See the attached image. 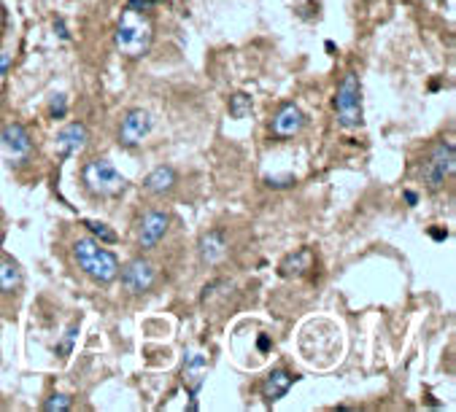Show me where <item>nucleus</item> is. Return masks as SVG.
Here are the masks:
<instances>
[{"label": "nucleus", "instance_id": "obj_28", "mask_svg": "<svg viewBox=\"0 0 456 412\" xmlns=\"http://www.w3.org/2000/svg\"><path fill=\"white\" fill-rule=\"evenodd\" d=\"M268 348H270V339L262 337V339H259V351H268Z\"/></svg>", "mask_w": 456, "mask_h": 412}, {"label": "nucleus", "instance_id": "obj_24", "mask_svg": "<svg viewBox=\"0 0 456 412\" xmlns=\"http://www.w3.org/2000/svg\"><path fill=\"white\" fill-rule=\"evenodd\" d=\"M9 65H11V54H0V73H6Z\"/></svg>", "mask_w": 456, "mask_h": 412}, {"label": "nucleus", "instance_id": "obj_7", "mask_svg": "<svg viewBox=\"0 0 456 412\" xmlns=\"http://www.w3.org/2000/svg\"><path fill=\"white\" fill-rule=\"evenodd\" d=\"M157 280V267L151 264L148 259H133L130 264L122 269V286L133 294H143L154 286Z\"/></svg>", "mask_w": 456, "mask_h": 412}, {"label": "nucleus", "instance_id": "obj_3", "mask_svg": "<svg viewBox=\"0 0 456 412\" xmlns=\"http://www.w3.org/2000/svg\"><path fill=\"white\" fill-rule=\"evenodd\" d=\"M335 110L343 127H359L362 124V86H359V76L354 71L345 73L338 95H335Z\"/></svg>", "mask_w": 456, "mask_h": 412}, {"label": "nucleus", "instance_id": "obj_14", "mask_svg": "<svg viewBox=\"0 0 456 412\" xmlns=\"http://www.w3.org/2000/svg\"><path fill=\"white\" fill-rule=\"evenodd\" d=\"M224 254H227V240H224V235L219 230L206 232L200 237V256H203V262L216 264L219 259H224Z\"/></svg>", "mask_w": 456, "mask_h": 412}, {"label": "nucleus", "instance_id": "obj_25", "mask_svg": "<svg viewBox=\"0 0 456 412\" xmlns=\"http://www.w3.org/2000/svg\"><path fill=\"white\" fill-rule=\"evenodd\" d=\"M54 30H57V33H60L62 38H71V33L65 30V24H62V22H54Z\"/></svg>", "mask_w": 456, "mask_h": 412}, {"label": "nucleus", "instance_id": "obj_11", "mask_svg": "<svg viewBox=\"0 0 456 412\" xmlns=\"http://www.w3.org/2000/svg\"><path fill=\"white\" fill-rule=\"evenodd\" d=\"M86 140H89V133H86V127L81 121H74V124L62 127L60 133H57V148H60L62 157L78 154V151L86 145Z\"/></svg>", "mask_w": 456, "mask_h": 412}, {"label": "nucleus", "instance_id": "obj_13", "mask_svg": "<svg viewBox=\"0 0 456 412\" xmlns=\"http://www.w3.org/2000/svg\"><path fill=\"white\" fill-rule=\"evenodd\" d=\"M3 143H6L9 151L19 154V157L30 154V148H33V140H30V135H27V130L19 121H11V124L3 127Z\"/></svg>", "mask_w": 456, "mask_h": 412}, {"label": "nucleus", "instance_id": "obj_1", "mask_svg": "<svg viewBox=\"0 0 456 412\" xmlns=\"http://www.w3.org/2000/svg\"><path fill=\"white\" fill-rule=\"evenodd\" d=\"M74 256L78 267L84 269L86 275L98 283H111L119 275V259L106 251L100 242H95L92 237H81L74 242Z\"/></svg>", "mask_w": 456, "mask_h": 412}, {"label": "nucleus", "instance_id": "obj_9", "mask_svg": "<svg viewBox=\"0 0 456 412\" xmlns=\"http://www.w3.org/2000/svg\"><path fill=\"white\" fill-rule=\"evenodd\" d=\"M168 224H171L168 213H162V210H151V213H146L143 221H141V232H138V242H141V248H154V245L165 237Z\"/></svg>", "mask_w": 456, "mask_h": 412}, {"label": "nucleus", "instance_id": "obj_5", "mask_svg": "<svg viewBox=\"0 0 456 412\" xmlns=\"http://www.w3.org/2000/svg\"><path fill=\"white\" fill-rule=\"evenodd\" d=\"M454 168H456V151H454V143H440L432 148V157L430 162L424 165V183L430 186V189H440L445 183V178H451L454 175Z\"/></svg>", "mask_w": 456, "mask_h": 412}, {"label": "nucleus", "instance_id": "obj_27", "mask_svg": "<svg viewBox=\"0 0 456 412\" xmlns=\"http://www.w3.org/2000/svg\"><path fill=\"white\" fill-rule=\"evenodd\" d=\"M405 200H407V205H416V202H419L416 192H405Z\"/></svg>", "mask_w": 456, "mask_h": 412}, {"label": "nucleus", "instance_id": "obj_15", "mask_svg": "<svg viewBox=\"0 0 456 412\" xmlns=\"http://www.w3.org/2000/svg\"><path fill=\"white\" fill-rule=\"evenodd\" d=\"M173 186H176V170L165 168V165L151 170L146 175V181H143V189H146L148 194H165V192H171Z\"/></svg>", "mask_w": 456, "mask_h": 412}, {"label": "nucleus", "instance_id": "obj_16", "mask_svg": "<svg viewBox=\"0 0 456 412\" xmlns=\"http://www.w3.org/2000/svg\"><path fill=\"white\" fill-rule=\"evenodd\" d=\"M310 262H313L310 251H308V248H303V251H297V254L286 256L284 262H281V275H284V278H292V275H303L305 269H310Z\"/></svg>", "mask_w": 456, "mask_h": 412}, {"label": "nucleus", "instance_id": "obj_29", "mask_svg": "<svg viewBox=\"0 0 456 412\" xmlns=\"http://www.w3.org/2000/svg\"><path fill=\"white\" fill-rule=\"evenodd\" d=\"M3 19H6V11H3V3H0V27H3Z\"/></svg>", "mask_w": 456, "mask_h": 412}, {"label": "nucleus", "instance_id": "obj_8", "mask_svg": "<svg viewBox=\"0 0 456 412\" xmlns=\"http://www.w3.org/2000/svg\"><path fill=\"white\" fill-rule=\"evenodd\" d=\"M206 377H208V359L203 356V353H192L184 364V386L189 388V412H198V393L203 383H206Z\"/></svg>", "mask_w": 456, "mask_h": 412}, {"label": "nucleus", "instance_id": "obj_4", "mask_svg": "<svg viewBox=\"0 0 456 412\" xmlns=\"http://www.w3.org/2000/svg\"><path fill=\"white\" fill-rule=\"evenodd\" d=\"M84 183L92 194L100 197H116L119 192H124V175L113 168L108 159H92L84 168Z\"/></svg>", "mask_w": 456, "mask_h": 412}, {"label": "nucleus", "instance_id": "obj_23", "mask_svg": "<svg viewBox=\"0 0 456 412\" xmlns=\"http://www.w3.org/2000/svg\"><path fill=\"white\" fill-rule=\"evenodd\" d=\"M289 183H295V175H275V178H268V186H275V189H284Z\"/></svg>", "mask_w": 456, "mask_h": 412}, {"label": "nucleus", "instance_id": "obj_21", "mask_svg": "<svg viewBox=\"0 0 456 412\" xmlns=\"http://www.w3.org/2000/svg\"><path fill=\"white\" fill-rule=\"evenodd\" d=\"M76 334H78V324H74V326L68 329V331H65V337H62V342L57 345V353H60V356H68V353L74 351Z\"/></svg>", "mask_w": 456, "mask_h": 412}, {"label": "nucleus", "instance_id": "obj_20", "mask_svg": "<svg viewBox=\"0 0 456 412\" xmlns=\"http://www.w3.org/2000/svg\"><path fill=\"white\" fill-rule=\"evenodd\" d=\"M86 230L92 232L95 237H100V242H116V232L108 230V227L100 224V221H86Z\"/></svg>", "mask_w": 456, "mask_h": 412}, {"label": "nucleus", "instance_id": "obj_22", "mask_svg": "<svg viewBox=\"0 0 456 412\" xmlns=\"http://www.w3.org/2000/svg\"><path fill=\"white\" fill-rule=\"evenodd\" d=\"M65 110H68V100H65V95L51 97V105H49L51 116H54V119H62V116H65Z\"/></svg>", "mask_w": 456, "mask_h": 412}, {"label": "nucleus", "instance_id": "obj_17", "mask_svg": "<svg viewBox=\"0 0 456 412\" xmlns=\"http://www.w3.org/2000/svg\"><path fill=\"white\" fill-rule=\"evenodd\" d=\"M19 286H22V269H19V264L3 259V262H0V291L14 294Z\"/></svg>", "mask_w": 456, "mask_h": 412}, {"label": "nucleus", "instance_id": "obj_18", "mask_svg": "<svg viewBox=\"0 0 456 412\" xmlns=\"http://www.w3.org/2000/svg\"><path fill=\"white\" fill-rule=\"evenodd\" d=\"M248 113H251V97L246 92H238L230 97V116L233 119H246Z\"/></svg>", "mask_w": 456, "mask_h": 412}, {"label": "nucleus", "instance_id": "obj_26", "mask_svg": "<svg viewBox=\"0 0 456 412\" xmlns=\"http://www.w3.org/2000/svg\"><path fill=\"white\" fill-rule=\"evenodd\" d=\"M430 235L435 237V240H445V237H448V232H443V230H432Z\"/></svg>", "mask_w": 456, "mask_h": 412}, {"label": "nucleus", "instance_id": "obj_19", "mask_svg": "<svg viewBox=\"0 0 456 412\" xmlns=\"http://www.w3.org/2000/svg\"><path fill=\"white\" fill-rule=\"evenodd\" d=\"M71 407H74V401H71V396H65V393H54V396L46 399V404H44L46 412H68Z\"/></svg>", "mask_w": 456, "mask_h": 412}, {"label": "nucleus", "instance_id": "obj_12", "mask_svg": "<svg viewBox=\"0 0 456 412\" xmlns=\"http://www.w3.org/2000/svg\"><path fill=\"white\" fill-rule=\"evenodd\" d=\"M297 377L292 372H286V369H273L270 375L265 377V383H262V396L265 401H278L284 399L286 393H289V388L295 386Z\"/></svg>", "mask_w": 456, "mask_h": 412}, {"label": "nucleus", "instance_id": "obj_10", "mask_svg": "<svg viewBox=\"0 0 456 412\" xmlns=\"http://www.w3.org/2000/svg\"><path fill=\"white\" fill-rule=\"evenodd\" d=\"M303 124H305L303 110L297 108L295 103H286L284 108L275 113V119H273V135L275 138H295L303 130Z\"/></svg>", "mask_w": 456, "mask_h": 412}, {"label": "nucleus", "instance_id": "obj_2", "mask_svg": "<svg viewBox=\"0 0 456 412\" xmlns=\"http://www.w3.org/2000/svg\"><path fill=\"white\" fill-rule=\"evenodd\" d=\"M154 27L148 22V16L136 11L133 6H127V11L122 14V22L116 27V48L127 54V57H143L151 46V33Z\"/></svg>", "mask_w": 456, "mask_h": 412}, {"label": "nucleus", "instance_id": "obj_6", "mask_svg": "<svg viewBox=\"0 0 456 412\" xmlns=\"http://www.w3.org/2000/svg\"><path fill=\"white\" fill-rule=\"evenodd\" d=\"M151 127H154V119H151L148 110L143 108L127 110V116L122 119V130H119V143L127 145V148L143 143V138L151 133Z\"/></svg>", "mask_w": 456, "mask_h": 412}]
</instances>
